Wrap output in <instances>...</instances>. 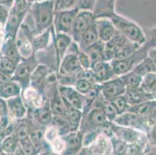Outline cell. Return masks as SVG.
Segmentation results:
<instances>
[{"label": "cell", "instance_id": "obj_49", "mask_svg": "<svg viewBox=\"0 0 156 155\" xmlns=\"http://www.w3.org/2000/svg\"><path fill=\"white\" fill-rule=\"evenodd\" d=\"M9 9L10 8L4 5H0V26H2L3 27H5V23L8 19Z\"/></svg>", "mask_w": 156, "mask_h": 155}, {"label": "cell", "instance_id": "obj_30", "mask_svg": "<svg viewBox=\"0 0 156 155\" xmlns=\"http://www.w3.org/2000/svg\"><path fill=\"white\" fill-rule=\"evenodd\" d=\"M22 88L18 82L9 80L0 83V98L7 100L10 98L20 96Z\"/></svg>", "mask_w": 156, "mask_h": 155}, {"label": "cell", "instance_id": "obj_55", "mask_svg": "<svg viewBox=\"0 0 156 155\" xmlns=\"http://www.w3.org/2000/svg\"><path fill=\"white\" fill-rule=\"evenodd\" d=\"M38 155H57L56 153H53L50 149H48V150H45L44 151L41 152Z\"/></svg>", "mask_w": 156, "mask_h": 155}, {"label": "cell", "instance_id": "obj_10", "mask_svg": "<svg viewBox=\"0 0 156 155\" xmlns=\"http://www.w3.org/2000/svg\"><path fill=\"white\" fill-rule=\"evenodd\" d=\"M95 22H96V17L93 11L79 10L76 16V19L74 21L72 33H71V37L72 38V41L76 44H79L83 34Z\"/></svg>", "mask_w": 156, "mask_h": 155}, {"label": "cell", "instance_id": "obj_14", "mask_svg": "<svg viewBox=\"0 0 156 155\" xmlns=\"http://www.w3.org/2000/svg\"><path fill=\"white\" fill-rule=\"evenodd\" d=\"M100 91L105 99L111 101L117 96L124 95L126 85L122 77L117 76L100 84Z\"/></svg>", "mask_w": 156, "mask_h": 155}, {"label": "cell", "instance_id": "obj_3", "mask_svg": "<svg viewBox=\"0 0 156 155\" xmlns=\"http://www.w3.org/2000/svg\"><path fill=\"white\" fill-rule=\"evenodd\" d=\"M118 32L125 36L127 39L143 46L147 42L144 30L135 22L126 17L114 12L109 17Z\"/></svg>", "mask_w": 156, "mask_h": 155}, {"label": "cell", "instance_id": "obj_5", "mask_svg": "<svg viewBox=\"0 0 156 155\" xmlns=\"http://www.w3.org/2000/svg\"><path fill=\"white\" fill-rule=\"evenodd\" d=\"M148 51L149 48L145 44L130 56L123 59H115L110 62L116 76H122L131 72L136 65L147 56Z\"/></svg>", "mask_w": 156, "mask_h": 155}, {"label": "cell", "instance_id": "obj_16", "mask_svg": "<svg viewBox=\"0 0 156 155\" xmlns=\"http://www.w3.org/2000/svg\"><path fill=\"white\" fill-rule=\"evenodd\" d=\"M83 68L81 66L76 54L67 52L61 62L58 74L65 76L78 75Z\"/></svg>", "mask_w": 156, "mask_h": 155}, {"label": "cell", "instance_id": "obj_50", "mask_svg": "<svg viewBox=\"0 0 156 155\" xmlns=\"http://www.w3.org/2000/svg\"><path fill=\"white\" fill-rule=\"evenodd\" d=\"M8 115V107L5 99L0 98V117Z\"/></svg>", "mask_w": 156, "mask_h": 155}, {"label": "cell", "instance_id": "obj_40", "mask_svg": "<svg viewBox=\"0 0 156 155\" xmlns=\"http://www.w3.org/2000/svg\"><path fill=\"white\" fill-rule=\"evenodd\" d=\"M112 143V155H126L127 154V143L117 138L111 133L110 134Z\"/></svg>", "mask_w": 156, "mask_h": 155}, {"label": "cell", "instance_id": "obj_59", "mask_svg": "<svg viewBox=\"0 0 156 155\" xmlns=\"http://www.w3.org/2000/svg\"><path fill=\"white\" fill-rule=\"evenodd\" d=\"M155 99H156V95H155Z\"/></svg>", "mask_w": 156, "mask_h": 155}, {"label": "cell", "instance_id": "obj_15", "mask_svg": "<svg viewBox=\"0 0 156 155\" xmlns=\"http://www.w3.org/2000/svg\"><path fill=\"white\" fill-rule=\"evenodd\" d=\"M20 96L28 110L31 111L42 107L48 100L41 92L30 85L25 89H23Z\"/></svg>", "mask_w": 156, "mask_h": 155}, {"label": "cell", "instance_id": "obj_36", "mask_svg": "<svg viewBox=\"0 0 156 155\" xmlns=\"http://www.w3.org/2000/svg\"><path fill=\"white\" fill-rule=\"evenodd\" d=\"M14 132V120L9 116L0 117V141Z\"/></svg>", "mask_w": 156, "mask_h": 155}, {"label": "cell", "instance_id": "obj_44", "mask_svg": "<svg viewBox=\"0 0 156 155\" xmlns=\"http://www.w3.org/2000/svg\"><path fill=\"white\" fill-rule=\"evenodd\" d=\"M118 49L111 41L104 43V56L106 62H112L117 58Z\"/></svg>", "mask_w": 156, "mask_h": 155}, {"label": "cell", "instance_id": "obj_24", "mask_svg": "<svg viewBox=\"0 0 156 155\" xmlns=\"http://www.w3.org/2000/svg\"><path fill=\"white\" fill-rule=\"evenodd\" d=\"M27 116L32 118L38 124L43 127H46L48 125H50L54 116L51 109L49 100L48 99L46 103L42 107L36 110H28Z\"/></svg>", "mask_w": 156, "mask_h": 155}, {"label": "cell", "instance_id": "obj_48", "mask_svg": "<svg viewBox=\"0 0 156 155\" xmlns=\"http://www.w3.org/2000/svg\"><path fill=\"white\" fill-rule=\"evenodd\" d=\"M96 0H77V7L80 10L93 11Z\"/></svg>", "mask_w": 156, "mask_h": 155}, {"label": "cell", "instance_id": "obj_17", "mask_svg": "<svg viewBox=\"0 0 156 155\" xmlns=\"http://www.w3.org/2000/svg\"><path fill=\"white\" fill-rule=\"evenodd\" d=\"M65 150L62 155H79L83 147V133L80 130L70 132L62 136Z\"/></svg>", "mask_w": 156, "mask_h": 155}, {"label": "cell", "instance_id": "obj_51", "mask_svg": "<svg viewBox=\"0 0 156 155\" xmlns=\"http://www.w3.org/2000/svg\"><path fill=\"white\" fill-rule=\"evenodd\" d=\"M144 155H156V145L148 143L145 149Z\"/></svg>", "mask_w": 156, "mask_h": 155}, {"label": "cell", "instance_id": "obj_9", "mask_svg": "<svg viewBox=\"0 0 156 155\" xmlns=\"http://www.w3.org/2000/svg\"><path fill=\"white\" fill-rule=\"evenodd\" d=\"M79 155H112L110 136L102 131L94 141L83 147Z\"/></svg>", "mask_w": 156, "mask_h": 155}, {"label": "cell", "instance_id": "obj_27", "mask_svg": "<svg viewBox=\"0 0 156 155\" xmlns=\"http://www.w3.org/2000/svg\"><path fill=\"white\" fill-rule=\"evenodd\" d=\"M124 96H125L130 106H135L146 102V101L155 99L154 96L145 93L141 88L126 89Z\"/></svg>", "mask_w": 156, "mask_h": 155}, {"label": "cell", "instance_id": "obj_26", "mask_svg": "<svg viewBox=\"0 0 156 155\" xmlns=\"http://www.w3.org/2000/svg\"><path fill=\"white\" fill-rule=\"evenodd\" d=\"M93 107L100 109L102 111V113L105 115L106 119L110 122L114 121L115 119L118 116L117 109L114 107L111 101L105 99L102 95L101 91H100V95L96 97L93 102Z\"/></svg>", "mask_w": 156, "mask_h": 155}, {"label": "cell", "instance_id": "obj_56", "mask_svg": "<svg viewBox=\"0 0 156 155\" xmlns=\"http://www.w3.org/2000/svg\"><path fill=\"white\" fill-rule=\"evenodd\" d=\"M44 1H46V0H27V2L30 4L35 3V2H44Z\"/></svg>", "mask_w": 156, "mask_h": 155}, {"label": "cell", "instance_id": "obj_46", "mask_svg": "<svg viewBox=\"0 0 156 155\" xmlns=\"http://www.w3.org/2000/svg\"><path fill=\"white\" fill-rule=\"evenodd\" d=\"M144 30L147 38L146 44L149 48V50L151 48H156V26L153 27L147 28Z\"/></svg>", "mask_w": 156, "mask_h": 155}, {"label": "cell", "instance_id": "obj_4", "mask_svg": "<svg viewBox=\"0 0 156 155\" xmlns=\"http://www.w3.org/2000/svg\"><path fill=\"white\" fill-rule=\"evenodd\" d=\"M110 121L106 119L100 109L93 107L83 113L79 130L84 134L95 130H105L110 126Z\"/></svg>", "mask_w": 156, "mask_h": 155}, {"label": "cell", "instance_id": "obj_47", "mask_svg": "<svg viewBox=\"0 0 156 155\" xmlns=\"http://www.w3.org/2000/svg\"><path fill=\"white\" fill-rule=\"evenodd\" d=\"M77 57L79 63H80L81 66H82L83 69H85V70L91 69V62H90L89 57H88V55H86L85 51L80 50L79 53L77 54Z\"/></svg>", "mask_w": 156, "mask_h": 155}, {"label": "cell", "instance_id": "obj_39", "mask_svg": "<svg viewBox=\"0 0 156 155\" xmlns=\"http://www.w3.org/2000/svg\"><path fill=\"white\" fill-rule=\"evenodd\" d=\"M121 77L126 85V89H137L141 86L142 77L136 74L133 71L122 75Z\"/></svg>", "mask_w": 156, "mask_h": 155}, {"label": "cell", "instance_id": "obj_41", "mask_svg": "<svg viewBox=\"0 0 156 155\" xmlns=\"http://www.w3.org/2000/svg\"><path fill=\"white\" fill-rule=\"evenodd\" d=\"M20 143L26 155H38L40 153L39 150L34 144L29 136H24L20 139Z\"/></svg>", "mask_w": 156, "mask_h": 155}, {"label": "cell", "instance_id": "obj_54", "mask_svg": "<svg viewBox=\"0 0 156 155\" xmlns=\"http://www.w3.org/2000/svg\"><path fill=\"white\" fill-rule=\"evenodd\" d=\"M14 0H2V5H5V6L11 8V6L13 4Z\"/></svg>", "mask_w": 156, "mask_h": 155}, {"label": "cell", "instance_id": "obj_60", "mask_svg": "<svg viewBox=\"0 0 156 155\" xmlns=\"http://www.w3.org/2000/svg\"><path fill=\"white\" fill-rule=\"evenodd\" d=\"M154 145H156V143H155V144H154Z\"/></svg>", "mask_w": 156, "mask_h": 155}, {"label": "cell", "instance_id": "obj_58", "mask_svg": "<svg viewBox=\"0 0 156 155\" xmlns=\"http://www.w3.org/2000/svg\"><path fill=\"white\" fill-rule=\"evenodd\" d=\"M2 147H1V142H0V153H1V152H2Z\"/></svg>", "mask_w": 156, "mask_h": 155}, {"label": "cell", "instance_id": "obj_8", "mask_svg": "<svg viewBox=\"0 0 156 155\" xmlns=\"http://www.w3.org/2000/svg\"><path fill=\"white\" fill-rule=\"evenodd\" d=\"M79 10L80 9L76 7L72 9L55 12L53 21V26L55 33L68 34L71 36L74 21Z\"/></svg>", "mask_w": 156, "mask_h": 155}, {"label": "cell", "instance_id": "obj_52", "mask_svg": "<svg viewBox=\"0 0 156 155\" xmlns=\"http://www.w3.org/2000/svg\"><path fill=\"white\" fill-rule=\"evenodd\" d=\"M148 56L154 61V64L156 65V48H151L148 51Z\"/></svg>", "mask_w": 156, "mask_h": 155}, {"label": "cell", "instance_id": "obj_37", "mask_svg": "<svg viewBox=\"0 0 156 155\" xmlns=\"http://www.w3.org/2000/svg\"><path fill=\"white\" fill-rule=\"evenodd\" d=\"M0 142H1V147H2V151L7 153H10V154H13L14 152L20 144L19 137L14 133L5 136V138Z\"/></svg>", "mask_w": 156, "mask_h": 155}, {"label": "cell", "instance_id": "obj_28", "mask_svg": "<svg viewBox=\"0 0 156 155\" xmlns=\"http://www.w3.org/2000/svg\"><path fill=\"white\" fill-rule=\"evenodd\" d=\"M116 1L117 0H96L93 10L96 19L102 17L109 18L112 14L116 12Z\"/></svg>", "mask_w": 156, "mask_h": 155}, {"label": "cell", "instance_id": "obj_20", "mask_svg": "<svg viewBox=\"0 0 156 155\" xmlns=\"http://www.w3.org/2000/svg\"><path fill=\"white\" fill-rule=\"evenodd\" d=\"M53 72L55 71L46 65L40 63L31 75L30 86L38 89L44 95V88L47 79L50 74Z\"/></svg>", "mask_w": 156, "mask_h": 155}, {"label": "cell", "instance_id": "obj_6", "mask_svg": "<svg viewBox=\"0 0 156 155\" xmlns=\"http://www.w3.org/2000/svg\"><path fill=\"white\" fill-rule=\"evenodd\" d=\"M39 64L35 54L27 59H22L16 68L11 80L18 82L22 90L29 87L30 85L31 75Z\"/></svg>", "mask_w": 156, "mask_h": 155}, {"label": "cell", "instance_id": "obj_43", "mask_svg": "<svg viewBox=\"0 0 156 155\" xmlns=\"http://www.w3.org/2000/svg\"><path fill=\"white\" fill-rule=\"evenodd\" d=\"M149 143H133L127 144L126 155H144L145 149Z\"/></svg>", "mask_w": 156, "mask_h": 155}, {"label": "cell", "instance_id": "obj_22", "mask_svg": "<svg viewBox=\"0 0 156 155\" xmlns=\"http://www.w3.org/2000/svg\"><path fill=\"white\" fill-rule=\"evenodd\" d=\"M6 102L8 107V115L13 120H18L27 117L28 109L26 105L24 104L21 96H15L7 99Z\"/></svg>", "mask_w": 156, "mask_h": 155}, {"label": "cell", "instance_id": "obj_11", "mask_svg": "<svg viewBox=\"0 0 156 155\" xmlns=\"http://www.w3.org/2000/svg\"><path fill=\"white\" fill-rule=\"evenodd\" d=\"M33 33L30 28L25 23L21 25L15 38L16 45L22 59H27L34 55L32 45Z\"/></svg>", "mask_w": 156, "mask_h": 155}, {"label": "cell", "instance_id": "obj_21", "mask_svg": "<svg viewBox=\"0 0 156 155\" xmlns=\"http://www.w3.org/2000/svg\"><path fill=\"white\" fill-rule=\"evenodd\" d=\"M91 71L95 81L98 84H102L117 77L113 72L110 62L106 61L100 62L92 66Z\"/></svg>", "mask_w": 156, "mask_h": 155}, {"label": "cell", "instance_id": "obj_34", "mask_svg": "<svg viewBox=\"0 0 156 155\" xmlns=\"http://www.w3.org/2000/svg\"><path fill=\"white\" fill-rule=\"evenodd\" d=\"M65 117L67 118L68 121H69L72 132L77 131L79 130L82 118H83L82 111L74 109L70 106H67V114Z\"/></svg>", "mask_w": 156, "mask_h": 155}, {"label": "cell", "instance_id": "obj_13", "mask_svg": "<svg viewBox=\"0 0 156 155\" xmlns=\"http://www.w3.org/2000/svg\"><path fill=\"white\" fill-rule=\"evenodd\" d=\"M58 92L66 106L83 112L85 102L84 96L79 93L75 87L58 85Z\"/></svg>", "mask_w": 156, "mask_h": 155}, {"label": "cell", "instance_id": "obj_38", "mask_svg": "<svg viewBox=\"0 0 156 155\" xmlns=\"http://www.w3.org/2000/svg\"><path fill=\"white\" fill-rule=\"evenodd\" d=\"M51 124L55 126L61 136H65L72 132L70 125L65 116H54Z\"/></svg>", "mask_w": 156, "mask_h": 155}, {"label": "cell", "instance_id": "obj_29", "mask_svg": "<svg viewBox=\"0 0 156 155\" xmlns=\"http://www.w3.org/2000/svg\"><path fill=\"white\" fill-rule=\"evenodd\" d=\"M0 55L10 58L18 63L22 61V58L20 55L17 47L16 45L15 39L12 38L4 39L0 50Z\"/></svg>", "mask_w": 156, "mask_h": 155}, {"label": "cell", "instance_id": "obj_1", "mask_svg": "<svg viewBox=\"0 0 156 155\" xmlns=\"http://www.w3.org/2000/svg\"><path fill=\"white\" fill-rule=\"evenodd\" d=\"M55 12V0L30 4L27 15L34 22V27L31 30L33 36L41 33L53 26Z\"/></svg>", "mask_w": 156, "mask_h": 155}, {"label": "cell", "instance_id": "obj_33", "mask_svg": "<svg viewBox=\"0 0 156 155\" xmlns=\"http://www.w3.org/2000/svg\"><path fill=\"white\" fill-rule=\"evenodd\" d=\"M132 71L143 78L147 74L156 72V65L154 61L147 55L138 65L134 67Z\"/></svg>", "mask_w": 156, "mask_h": 155}, {"label": "cell", "instance_id": "obj_31", "mask_svg": "<svg viewBox=\"0 0 156 155\" xmlns=\"http://www.w3.org/2000/svg\"><path fill=\"white\" fill-rule=\"evenodd\" d=\"M83 51H85L89 57V60L91 62L92 66L99 62L105 61L104 43L102 42L101 41H99Z\"/></svg>", "mask_w": 156, "mask_h": 155}, {"label": "cell", "instance_id": "obj_42", "mask_svg": "<svg viewBox=\"0 0 156 155\" xmlns=\"http://www.w3.org/2000/svg\"><path fill=\"white\" fill-rule=\"evenodd\" d=\"M111 102L113 106H114V107L116 108V109H117L118 115L127 112L130 107L124 95L117 96V98H115L113 100H111Z\"/></svg>", "mask_w": 156, "mask_h": 155}, {"label": "cell", "instance_id": "obj_23", "mask_svg": "<svg viewBox=\"0 0 156 155\" xmlns=\"http://www.w3.org/2000/svg\"><path fill=\"white\" fill-rule=\"evenodd\" d=\"M96 23L99 38L102 42H108L117 33V29L110 18H97L96 19Z\"/></svg>", "mask_w": 156, "mask_h": 155}, {"label": "cell", "instance_id": "obj_12", "mask_svg": "<svg viewBox=\"0 0 156 155\" xmlns=\"http://www.w3.org/2000/svg\"><path fill=\"white\" fill-rule=\"evenodd\" d=\"M113 123L120 125V126L134 128L135 130L144 132L147 134L151 127V125L143 118L138 116L137 113L130 112V111L118 115Z\"/></svg>", "mask_w": 156, "mask_h": 155}, {"label": "cell", "instance_id": "obj_2", "mask_svg": "<svg viewBox=\"0 0 156 155\" xmlns=\"http://www.w3.org/2000/svg\"><path fill=\"white\" fill-rule=\"evenodd\" d=\"M30 5V4L27 2V0H14L13 4L9 9V16L4 27V39H15L21 25L26 19Z\"/></svg>", "mask_w": 156, "mask_h": 155}, {"label": "cell", "instance_id": "obj_32", "mask_svg": "<svg viewBox=\"0 0 156 155\" xmlns=\"http://www.w3.org/2000/svg\"><path fill=\"white\" fill-rule=\"evenodd\" d=\"M99 41H100V38H99L97 27H96V23L95 22L83 34V36L81 37L80 41L78 44H79V48L82 51H84L86 48L96 44Z\"/></svg>", "mask_w": 156, "mask_h": 155}, {"label": "cell", "instance_id": "obj_57", "mask_svg": "<svg viewBox=\"0 0 156 155\" xmlns=\"http://www.w3.org/2000/svg\"><path fill=\"white\" fill-rule=\"evenodd\" d=\"M0 155H13V154H10V153H5V152L2 151L1 152V153H0Z\"/></svg>", "mask_w": 156, "mask_h": 155}, {"label": "cell", "instance_id": "obj_45", "mask_svg": "<svg viewBox=\"0 0 156 155\" xmlns=\"http://www.w3.org/2000/svg\"><path fill=\"white\" fill-rule=\"evenodd\" d=\"M77 7V0H55V11L72 9Z\"/></svg>", "mask_w": 156, "mask_h": 155}, {"label": "cell", "instance_id": "obj_53", "mask_svg": "<svg viewBox=\"0 0 156 155\" xmlns=\"http://www.w3.org/2000/svg\"><path fill=\"white\" fill-rule=\"evenodd\" d=\"M13 155H26L25 152L23 151V150L21 147L20 144L19 147H17V149L16 150V151L13 153Z\"/></svg>", "mask_w": 156, "mask_h": 155}, {"label": "cell", "instance_id": "obj_7", "mask_svg": "<svg viewBox=\"0 0 156 155\" xmlns=\"http://www.w3.org/2000/svg\"><path fill=\"white\" fill-rule=\"evenodd\" d=\"M110 129L113 135L123 140L126 143H149L147 133L127 126H120L117 123L110 122Z\"/></svg>", "mask_w": 156, "mask_h": 155}, {"label": "cell", "instance_id": "obj_25", "mask_svg": "<svg viewBox=\"0 0 156 155\" xmlns=\"http://www.w3.org/2000/svg\"><path fill=\"white\" fill-rule=\"evenodd\" d=\"M55 33V29L52 26L41 33L33 36L32 45L34 54L48 49L53 43Z\"/></svg>", "mask_w": 156, "mask_h": 155}, {"label": "cell", "instance_id": "obj_35", "mask_svg": "<svg viewBox=\"0 0 156 155\" xmlns=\"http://www.w3.org/2000/svg\"><path fill=\"white\" fill-rule=\"evenodd\" d=\"M141 89L145 93L154 96L156 95V72L144 75L142 78L141 86Z\"/></svg>", "mask_w": 156, "mask_h": 155}, {"label": "cell", "instance_id": "obj_19", "mask_svg": "<svg viewBox=\"0 0 156 155\" xmlns=\"http://www.w3.org/2000/svg\"><path fill=\"white\" fill-rule=\"evenodd\" d=\"M72 41H73L72 38L71 37L70 35H68V34L55 33L54 35V48H55L58 72L61 62L67 53Z\"/></svg>", "mask_w": 156, "mask_h": 155}, {"label": "cell", "instance_id": "obj_18", "mask_svg": "<svg viewBox=\"0 0 156 155\" xmlns=\"http://www.w3.org/2000/svg\"><path fill=\"white\" fill-rule=\"evenodd\" d=\"M128 111L137 113L151 126L156 123V99L146 101L135 106H130Z\"/></svg>", "mask_w": 156, "mask_h": 155}]
</instances>
